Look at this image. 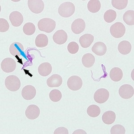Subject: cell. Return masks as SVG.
<instances>
[{
    "label": "cell",
    "instance_id": "cell-24",
    "mask_svg": "<svg viewBox=\"0 0 134 134\" xmlns=\"http://www.w3.org/2000/svg\"><path fill=\"white\" fill-rule=\"evenodd\" d=\"M95 59L93 55L92 54H85L82 58V64L86 68H90L92 67L94 64Z\"/></svg>",
    "mask_w": 134,
    "mask_h": 134
},
{
    "label": "cell",
    "instance_id": "cell-8",
    "mask_svg": "<svg viewBox=\"0 0 134 134\" xmlns=\"http://www.w3.org/2000/svg\"><path fill=\"white\" fill-rule=\"evenodd\" d=\"M1 66L2 70L5 72H12L15 69L16 63L12 58H5L2 61Z\"/></svg>",
    "mask_w": 134,
    "mask_h": 134
},
{
    "label": "cell",
    "instance_id": "cell-20",
    "mask_svg": "<svg viewBox=\"0 0 134 134\" xmlns=\"http://www.w3.org/2000/svg\"><path fill=\"white\" fill-rule=\"evenodd\" d=\"M52 65L48 62L43 63L38 68V72L41 76H47L52 72Z\"/></svg>",
    "mask_w": 134,
    "mask_h": 134
},
{
    "label": "cell",
    "instance_id": "cell-19",
    "mask_svg": "<svg viewBox=\"0 0 134 134\" xmlns=\"http://www.w3.org/2000/svg\"><path fill=\"white\" fill-rule=\"evenodd\" d=\"M118 50L122 55H127L131 52L132 46L129 42L126 40L122 41L118 45Z\"/></svg>",
    "mask_w": 134,
    "mask_h": 134
},
{
    "label": "cell",
    "instance_id": "cell-28",
    "mask_svg": "<svg viewBox=\"0 0 134 134\" xmlns=\"http://www.w3.org/2000/svg\"><path fill=\"white\" fill-rule=\"evenodd\" d=\"M117 17L116 11L113 9L107 10L104 15V19L107 23H111L115 20Z\"/></svg>",
    "mask_w": 134,
    "mask_h": 134
},
{
    "label": "cell",
    "instance_id": "cell-2",
    "mask_svg": "<svg viewBox=\"0 0 134 134\" xmlns=\"http://www.w3.org/2000/svg\"><path fill=\"white\" fill-rule=\"evenodd\" d=\"M75 6L71 2H65L60 5L58 8L59 15L64 18H69L74 14Z\"/></svg>",
    "mask_w": 134,
    "mask_h": 134
},
{
    "label": "cell",
    "instance_id": "cell-32",
    "mask_svg": "<svg viewBox=\"0 0 134 134\" xmlns=\"http://www.w3.org/2000/svg\"><path fill=\"white\" fill-rule=\"evenodd\" d=\"M126 130L124 127L120 124L114 125L110 130L111 134H124Z\"/></svg>",
    "mask_w": 134,
    "mask_h": 134
},
{
    "label": "cell",
    "instance_id": "cell-31",
    "mask_svg": "<svg viewBox=\"0 0 134 134\" xmlns=\"http://www.w3.org/2000/svg\"><path fill=\"white\" fill-rule=\"evenodd\" d=\"M62 96L61 92L58 90H52L49 93L50 99L53 102H58L61 99Z\"/></svg>",
    "mask_w": 134,
    "mask_h": 134
},
{
    "label": "cell",
    "instance_id": "cell-5",
    "mask_svg": "<svg viewBox=\"0 0 134 134\" xmlns=\"http://www.w3.org/2000/svg\"><path fill=\"white\" fill-rule=\"evenodd\" d=\"M82 80L77 76H72L67 81V85L69 88L73 91L80 90L82 86Z\"/></svg>",
    "mask_w": 134,
    "mask_h": 134
},
{
    "label": "cell",
    "instance_id": "cell-4",
    "mask_svg": "<svg viewBox=\"0 0 134 134\" xmlns=\"http://www.w3.org/2000/svg\"><path fill=\"white\" fill-rule=\"evenodd\" d=\"M126 32V28L122 23L117 22L110 28L111 35L115 38H120L123 36Z\"/></svg>",
    "mask_w": 134,
    "mask_h": 134
},
{
    "label": "cell",
    "instance_id": "cell-9",
    "mask_svg": "<svg viewBox=\"0 0 134 134\" xmlns=\"http://www.w3.org/2000/svg\"><path fill=\"white\" fill-rule=\"evenodd\" d=\"M133 87L128 84L122 85L119 89V94L124 99H128L132 97L134 95Z\"/></svg>",
    "mask_w": 134,
    "mask_h": 134
},
{
    "label": "cell",
    "instance_id": "cell-14",
    "mask_svg": "<svg viewBox=\"0 0 134 134\" xmlns=\"http://www.w3.org/2000/svg\"><path fill=\"white\" fill-rule=\"evenodd\" d=\"M68 40V35L63 30H59L54 34L53 40L55 43L59 45L64 44Z\"/></svg>",
    "mask_w": 134,
    "mask_h": 134
},
{
    "label": "cell",
    "instance_id": "cell-7",
    "mask_svg": "<svg viewBox=\"0 0 134 134\" xmlns=\"http://www.w3.org/2000/svg\"><path fill=\"white\" fill-rule=\"evenodd\" d=\"M27 4L29 9L35 14H40L44 9V3L42 0H29Z\"/></svg>",
    "mask_w": 134,
    "mask_h": 134
},
{
    "label": "cell",
    "instance_id": "cell-3",
    "mask_svg": "<svg viewBox=\"0 0 134 134\" xmlns=\"http://www.w3.org/2000/svg\"><path fill=\"white\" fill-rule=\"evenodd\" d=\"M5 84L6 88L12 92L18 91L21 85L20 79L14 75L7 76L5 80Z\"/></svg>",
    "mask_w": 134,
    "mask_h": 134
},
{
    "label": "cell",
    "instance_id": "cell-35",
    "mask_svg": "<svg viewBox=\"0 0 134 134\" xmlns=\"http://www.w3.org/2000/svg\"><path fill=\"white\" fill-rule=\"evenodd\" d=\"M54 134H69V131L67 128L64 127H59L55 130Z\"/></svg>",
    "mask_w": 134,
    "mask_h": 134
},
{
    "label": "cell",
    "instance_id": "cell-33",
    "mask_svg": "<svg viewBox=\"0 0 134 134\" xmlns=\"http://www.w3.org/2000/svg\"><path fill=\"white\" fill-rule=\"evenodd\" d=\"M67 49L70 53L75 54L76 53L79 49L78 44L75 42H71L67 47Z\"/></svg>",
    "mask_w": 134,
    "mask_h": 134
},
{
    "label": "cell",
    "instance_id": "cell-1",
    "mask_svg": "<svg viewBox=\"0 0 134 134\" xmlns=\"http://www.w3.org/2000/svg\"><path fill=\"white\" fill-rule=\"evenodd\" d=\"M55 21L49 18L41 19L38 23V27L40 31L48 33L52 32L55 28Z\"/></svg>",
    "mask_w": 134,
    "mask_h": 134
},
{
    "label": "cell",
    "instance_id": "cell-23",
    "mask_svg": "<svg viewBox=\"0 0 134 134\" xmlns=\"http://www.w3.org/2000/svg\"><path fill=\"white\" fill-rule=\"evenodd\" d=\"M35 43L37 47L40 48L46 47L48 43V37L43 34H39L35 38Z\"/></svg>",
    "mask_w": 134,
    "mask_h": 134
},
{
    "label": "cell",
    "instance_id": "cell-36",
    "mask_svg": "<svg viewBox=\"0 0 134 134\" xmlns=\"http://www.w3.org/2000/svg\"><path fill=\"white\" fill-rule=\"evenodd\" d=\"M87 134V133L85 131H84L83 130H77L76 131H75L74 132H73V134Z\"/></svg>",
    "mask_w": 134,
    "mask_h": 134
},
{
    "label": "cell",
    "instance_id": "cell-21",
    "mask_svg": "<svg viewBox=\"0 0 134 134\" xmlns=\"http://www.w3.org/2000/svg\"><path fill=\"white\" fill-rule=\"evenodd\" d=\"M110 77L114 81H119L123 77V72L120 68L114 67L110 71Z\"/></svg>",
    "mask_w": 134,
    "mask_h": 134
},
{
    "label": "cell",
    "instance_id": "cell-13",
    "mask_svg": "<svg viewBox=\"0 0 134 134\" xmlns=\"http://www.w3.org/2000/svg\"><path fill=\"white\" fill-rule=\"evenodd\" d=\"M25 114L28 119L31 120L35 119L40 115V108L35 105H30L26 110Z\"/></svg>",
    "mask_w": 134,
    "mask_h": 134
},
{
    "label": "cell",
    "instance_id": "cell-15",
    "mask_svg": "<svg viewBox=\"0 0 134 134\" xmlns=\"http://www.w3.org/2000/svg\"><path fill=\"white\" fill-rule=\"evenodd\" d=\"M62 78L57 74H53L47 80V84L49 87H58L62 85Z\"/></svg>",
    "mask_w": 134,
    "mask_h": 134
},
{
    "label": "cell",
    "instance_id": "cell-25",
    "mask_svg": "<svg viewBox=\"0 0 134 134\" xmlns=\"http://www.w3.org/2000/svg\"><path fill=\"white\" fill-rule=\"evenodd\" d=\"M100 7L101 4L98 0H90L87 5L88 11L92 13L98 12L100 10Z\"/></svg>",
    "mask_w": 134,
    "mask_h": 134
},
{
    "label": "cell",
    "instance_id": "cell-10",
    "mask_svg": "<svg viewBox=\"0 0 134 134\" xmlns=\"http://www.w3.org/2000/svg\"><path fill=\"white\" fill-rule=\"evenodd\" d=\"M36 90L35 87L31 85H27L25 86L21 91L23 98L26 100H30L35 97Z\"/></svg>",
    "mask_w": 134,
    "mask_h": 134
},
{
    "label": "cell",
    "instance_id": "cell-34",
    "mask_svg": "<svg viewBox=\"0 0 134 134\" xmlns=\"http://www.w3.org/2000/svg\"><path fill=\"white\" fill-rule=\"evenodd\" d=\"M9 28V25L8 21L4 18H0V32H6Z\"/></svg>",
    "mask_w": 134,
    "mask_h": 134
},
{
    "label": "cell",
    "instance_id": "cell-12",
    "mask_svg": "<svg viewBox=\"0 0 134 134\" xmlns=\"http://www.w3.org/2000/svg\"><path fill=\"white\" fill-rule=\"evenodd\" d=\"M9 19L12 25L15 27L21 26L23 21V16L21 13L17 11H14L10 14Z\"/></svg>",
    "mask_w": 134,
    "mask_h": 134
},
{
    "label": "cell",
    "instance_id": "cell-29",
    "mask_svg": "<svg viewBox=\"0 0 134 134\" xmlns=\"http://www.w3.org/2000/svg\"><path fill=\"white\" fill-rule=\"evenodd\" d=\"M127 0H112V5L114 8L119 10L124 9L128 4Z\"/></svg>",
    "mask_w": 134,
    "mask_h": 134
},
{
    "label": "cell",
    "instance_id": "cell-26",
    "mask_svg": "<svg viewBox=\"0 0 134 134\" xmlns=\"http://www.w3.org/2000/svg\"><path fill=\"white\" fill-rule=\"evenodd\" d=\"M123 20L129 26H133L134 25V11L129 10L124 13L123 16Z\"/></svg>",
    "mask_w": 134,
    "mask_h": 134
},
{
    "label": "cell",
    "instance_id": "cell-22",
    "mask_svg": "<svg viewBox=\"0 0 134 134\" xmlns=\"http://www.w3.org/2000/svg\"><path fill=\"white\" fill-rule=\"evenodd\" d=\"M116 119V114L114 111H107L102 115V121L107 125H110L114 122Z\"/></svg>",
    "mask_w": 134,
    "mask_h": 134
},
{
    "label": "cell",
    "instance_id": "cell-30",
    "mask_svg": "<svg viewBox=\"0 0 134 134\" xmlns=\"http://www.w3.org/2000/svg\"><path fill=\"white\" fill-rule=\"evenodd\" d=\"M36 30L35 25L31 23H27L23 26V31L27 35H31L35 33Z\"/></svg>",
    "mask_w": 134,
    "mask_h": 134
},
{
    "label": "cell",
    "instance_id": "cell-27",
    "mask_svg": "<svg viewBox=\"0 0 134 134\" xmlns=\"http://www.w3.org/2000/svg\"><path fill=\"white\" fill-rule=\"evenodd\" d=\"M87 112L88 115L91 117H97L100 114V108L96 105H92L88 107Z\"/></svg>",
    "mask_w": 134,
    "mask_h": 134
},
{
    "label": "cell",
    "instance_id": "cell-18",
    "mask_svg": "<svg viewBox=\"0 0 134 134\" xmlns=\"http://www.w3.org/2000/svg\"><path fill=\"white\" fill-rule=\"evenodd\" d=\"M94 40V37L90 34H86L80 38L79 43L83 48L90 47Z\"/></svg>",
    "mask_w": 134,
    "mask_h": 134
},
{
    "label": "cell",
    "instance_id": "cell-16",
    "mask_svg": "<svg viewBox=\"0 0 134 134\" xmlns=\"http://www.w3.org/2000/svg\"><path fill=\"white\" fill-rule=\"evenodd\" d=\"M92 51L96 55L98 56H102L107 52V46L103 42H96L92 47Z\"/></svg>",
    "mask_w": 134,
    "mask_h": 134
},
{
    "label": "cell",
    "instance_id": "cell-17",
    "mask_svg": "<svg viewBox=\"0 0 134 134\" xmlns=\"http://www.w3.org/2000/svg\"><path fill=\"white\" fill-rule=\"evenodd\" d=\"M9 52L13 56H20L23 54L24 47L21 43L14 42L10 46Z\"/></svg>",
    "mask_w": 134,
    "mask_h": 134
},
{
    "label": "cell",
    "instance_id": "cell-6",
    "mask_svg": "<svg viewBox=\"0 0 134 134\" xmlns=\"http://www.w3.org/2000/svg\"><path fill=\"white\" fill-rule=\"evenodd\" d=\"M110 96L108 91L105 88H99L94 93V100L98 103L102 104L108 100Z\"/></svg>",
    "mask_w": 134,
    "mask_h": 134
},
{
    "label": "cell",
    "instance_id": "cell-11",
    "mask_svg": "<svg viewBox=\"0 0 134 134\" xmlns=\"http://www.w3.org/2000/svg\"><path fill=\"white\" fill-rule=\"evenodd\" d=\"M85 28V23L81 18H78L73 21L71 25V30L73 33L80 34L84 31Z\"/></svg>",
    "mask_w": 134,
    "mask_h": 134
}]
</instances>
